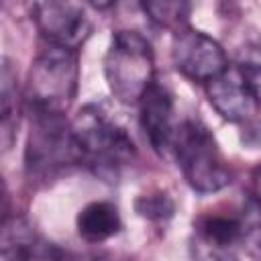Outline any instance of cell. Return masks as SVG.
<instances>
[{
    "mask_svg": "<svg viewBox=\"0 0 261 261\" xmlns=\"http://www.w3.org/2000/svg\"><path fill=\"white\" fill-rule=\"evenodd\" d=\"M71 126L82 151V161L94 173L102 177L118 175L133 163L137 149L130 135L100 106H84L71 120Z\"/></svg>",
    "mask_w": 261,
    "mask_h": 261,
    "instance_id": "7a4b0ae2",
    "label": "cell"
},
{
    "mask_svg": "<svg viewBox=\"0 0 261 261\" xmlns=\"http://www.w3.org/2000/svg\"><path fill=\"white\" fill-rule=\"evenodd\" d=\"M135 210L139 216L149 218V220H165L171 218L175 212V204L173 200L163 194V192H155V194H143L135 200Z\"/></svg>",
    "mask_w": 261,
    "mask_h": 261,
    "instance_id": "e0dca14e",
    "label": "cell"
},
{
    "mask_svg": "<svg viewBox=\"0 0 261 261\" xmlns=\"http://www.w3.org/2000/svg\"><path fill=\"white\" fill-rule=\"evenodd\" d=\"M239 222H241L239 245H243V249L253 261H261V206L251 196H245L243 200Z\"/></svg>",
    "mask_w": 261,
    "mask_h": 261,
    "instance_id": "5bb4252c",
    "label": "cell"
},
{
    "mask_svg": "<svg viewBox=\"0 0 261 261\" xmlns=\"http://www.w3.org/2000/svg\"><path fill=\"white\" fill-rule=\"evenodd\" d=\"M80 65L77 51L49 45L43 49L27 77V102L31 110L65 114L77 94Z\"/></svg>",
    "mask_w": 261,
    "mask_h": 261,
    "instance_id": "5b68a950",
    "label": "cell"
},
{
    "mask_svg": "<svg viewBox=\"0 0 261 261\" xmlns=\"http://www.w3.org/2000/svg\"><path fill=\"white\" fill-rule=\"evenodd\" d=\"M169 153L175 157L190 188L198 194L220 192L232 181V171L216 139L196 118H186L177 124Z\"/></svg>",
    "mask_w": 261,
    "mask_h": 261,
    "instance_id": "3957f363",
    "label": "cell"
},
{
    "mask_svg": "<svg viewBox=\"0 0 261 261\" xmlns=\"http://www.w3.org/2000/svg\"><path fill=\"white\" fill-rule=\"evenodd\" d=\"M173 96L171 92L155 82L145 96L139 102V120H141V128L145 130L151 147L165 155L171 149V141L175 135V120H173Z\"/></svg>",
    "mask_w": 261,
    "mask_h": 261,
    "instance_id": "ba28073f",
    "label": "cell"
},
{
    "mask_svg": "<svg viewBox=\"0 0 261 261\" xmlns=\"http://www.w3.org/2000/svg\"><path fill=\"white\" fill-rule=\"evenodd\" d=\"M143 12L153 20L157 27L163 29H173L179 31L188 27V14H190V4L184 0H157V2H143L141 4Z\"/></svg>",
    "mask_w": 261,
    "mask_h": 261,
    "instance_id": "9a60e30c",
    "label": "cell"
},
{
    "mask_svg": "<svg viewBox=\"0 0 261 261\" xmlns=\"http://www.w3.org/2000/svg\"><path fill=\"white\" fill-rule=\"evenodd\" d=\"M206 96L212 108L228 122H249L255 118L259 108L255 96L251 94L234 65L206 84Z\"/></svg>",
    "mask_w": 261,
    "mask_h": 261,
    "instance_id": "9c48e42d",
    "label": "cell"
},
{
    "mask_svg": "<svg viewBox=\"0 0 261 261\" xmlns=\"http://www.w3.org/2000/svg\"><path fill=\"white\" fill-rule=\"evenodd\" d=\"M241 239V222L239 214H206L196 224V241L230 251L234 245H239Z\"/></svg>",
    "mask_w": 261,
    "mask_h": 261,
    "instance_id": "4fadbf2b",
    "label": "cell"
},
{
    "mask_svg": "<svg viewBox=\"0 0 261 261\" xmlns=\"http://www.w3.org/2000/svg\"><path fill=\"white\" fill-rule=\"evenodd\" d=\"M104 77L122 104H139L155 80L153 47L137 31H116L104 55Z\"/></svg>",
    "mask_w": 261,
    "mask_h": 261,
    "instance_id": "277c9868",
    "label": "cell"
},
{
    "mask_svg": "<svg viewBox=\"0 0 261 261\" xmlns=\"http://www.w3.org/2000/svg\"><path fill=\"white\" fill-rule=\"evenodd\" d=\"M75 226H77V232L84 241L102 243V241H108L120 232L122 220H120L118 208L114 204L98 200V202L86 204L77 212Z\"/></svg>",
    "mask_w": 261,
    "mask_h": 261,
    "instance_id": "8fae6325",
    "label": "cell"
},
{
    "mask_svg": "<svg viewBox=\"0 0 261 261\" xmlns=\"http://www.w3.org/2000/svg\"><path fill=\"white\" fill-rule=\"evenodd\" d=\"M31 16L41 37L53 47L77 51L92 33V22L86 8L75 2H35Z\"/></svg>",
    "mask_w": 261,
    "mask_h": 261,
    "instance_id": "52a82bcc",
    "label": "cell"
},
{
    "mask_svg": "<svg viewBox=\"0 0 261 261\" xmlns=\"http://www.w3.org/2000/svg\"><path fill=\"white\" fill-rule=\"evenodd\" d=\"M0 261H63V255L37 237L22 218H6L2 226Z\"/></svg>",
    "mask_w": 261,
    "mask_h": 261,
    "instance_id": "30bf717a",
    "label": "cell"
},
{
    "mask_svg": "<svg viewBox=\"0 0 261 261\" xmlns=\"http://www.w3.org/2000/svg\"><path fill=\"white\" fill-rule=\"evenodd\" d=\"M0 141H2V151H10L12 143L18 133V122H20V90H18V80L12 63L4 57L2 59V71H0Z\"/></svg>",
    "mask_w": 261,
    "mask_h": 261,
    "instance_id": "7c38bea8",
    "label": "cell"
},
{
    "mask_svg": "<svg viewBox=\"0 0 261 261\" xmlns=\"http://www.w3.org/2000/svg\"><path fill=\"white\" fill-rule=\"evenodd\" d=\"M84 165L82 151L65 114L31 110V130L24 149V173L35 186H49Z\"/></svg>",
    "mask_w": 261,
    "mask_h": 261,
    "instance_id": "6da1fadb",
    "label": "cell"
},
{
    "mask_svg": "<svg viewBox=\"0 0 261 261\" xmlns=\"http://www.w3.org/2000/svg\"><path fill=\"white\" fill-rule=\"evenodd\" d=\"M234 67L261 106V43H249L241 47Z\"/></svg>",
    "mask_w": 261,
    "mask_h": 261,
    "instance_id": "2e32d148",
    "label": "cell"
},
{
    "mask_svg": "<svg viewBox=\"0 0 261 261\" xmlns=\"http://www.w3.org/2000/svg\"><path fill=\"white\" fill-rule=\"evenodd\" d=\"M259 206H261V165H257L251 171V184H249V194Z\"/></svg>",
    "mask_w": 261,
    "mask_h": 261,
    "instance_id": "ac0fdd59",
    "label": "cell"
},
{
    "mask_svg": "<svg viewBox=\"0 0 261 261\" xmlns=\"http://www.w3.org/2000/svg\"><path fill=\"white\" fill-rule=\"evenodd\" d=\"M63 261H69V259H65V257H63ZM71 261H84V259H71Z\"/></svg>",
    "mask_w": 261,
    "mask_h": 261,
    "instance_id": "d6986e66",
    "label": "cell"
},
{
    "mask_svg": "<svg viewBox=\"0 0 261 261\" xmlns=\"http://www.w3.org/2000/svg\"><path fill=\"white\" fill-rule=\"evenodd\" d=\"M171 59L181 75L200 84H210L228 69V59L220 43L192 27L175 31Z\"/></svg>",
    "mask_w": 261,
    "mask_h": 261,
    "instance_id": "8992f818",
    "label": "cell"
}]
</instances>
